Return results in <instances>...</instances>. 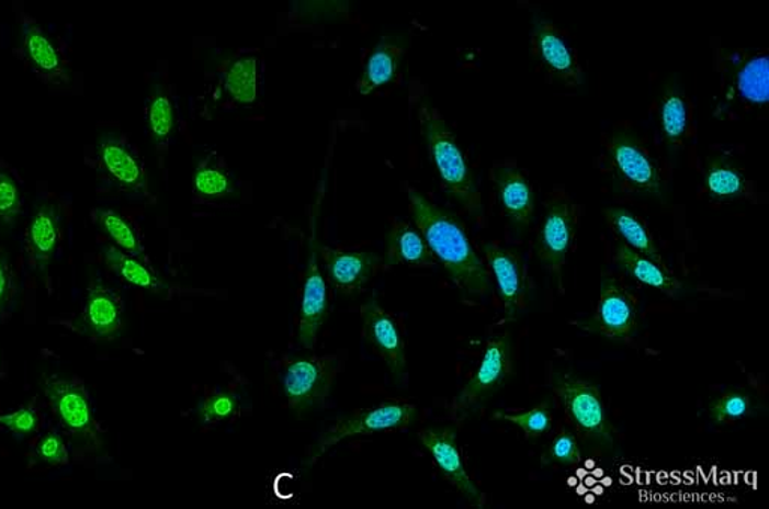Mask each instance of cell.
<instances>
[{
	"label": "cell",
	"instance_id": "1",
	"mask_svg": "<svg viewBox=\"0 0 769 509\" xmlns=\"http://www.w3.org/2000/svg\"><path fill=\"white\" fill-rule=\"evenodd\" d=\"M408 194L415 226L425 236L434 259L449 272L451 281L470 295H486L490 279L463 224L418 190L409 189Z\"/></svg>",
	"mask_w": 769,
	"mask_h": 509
},
{
	"label": "cell",
	"instance_id": "2",
	"mask_svg": "<svg viewBox=\"0 0 769 509\" xmlns=\"http://www.w3.org/2000/svg\"><path fill=\"white\" fill-rule=\"evenodd\" d=\"M419 121H421L422 136L429 148L431 161L441 178L443 190L470 214H483L482 194H479L477 181L467 165L465 155L460 149L453 129L427 105L419 112Z\"/></svg>",
	"mask_w": 769,
	"mask_h": 509
},
{
	"label": "cell",
	"instance_id": "3",
	"mask_svg": "<svg viewBox=\"0 0 769 509\" xmlns=\"http://www.w3.org/2000/svg\"><path fill=\"white\" fill-rule=\"evenodd\" d=\"M417 419V407L408 401L388 400L369 409L357 410L351 415L337 419L336 423L325 431L313 448L308 464L316 463L328 450L339 445L346 439L355 436H369L381 431L408 430Z\"/></svg>",
	"mask_w": 769,
	"mask_h": 509
},
{
	"label": "cell",
	"instance_id": "4",
	"mask_svg": "<svg viewBox=\"0 0 769 509\" xmlns=\"http://www.w3.org/2000/svg\"><path fill=\"white\" fill-rule=\"evenodd\" d=\"M336 357L301 358L289 364L283 376L284 397L292 410L308 414L324 406L339 374Z\"/></svg>",
	"mask_w": 769,
	"mask_h": 509
},
{
	"label": "cell",
	"instance_id": "5",
	"mask_svg": "<svg viewBox=\"0 0 769 509\" xmlns=\"http://www.w3.org/2000/svg\"><path fill=\"white\" fill-rule=\"evenodd\" d=\"M555 391L581 438L597 443H612V431L596 385L565 376L556 378Z\"/></svg>",
	"mask_w": 769,
	"mask_h": 509
},
{
	"label": "cell",
	"instance_id": "6",
	"mask_svg": "<svg viewBox=\"0 0 769 509\" xmlns=\"http://www.w3.org/2000/svg\"><path fill=\"white\" fill-rule=\"evenodd\" d=\"M43 391L64 429L88 446L100 448V430L83 386L68 378L44 376Z\"/></svg>",
	"mask_w": 769,
	"mask_h": 509
},
{
	"label": "cell",
	"instance_id": "7",
	"mask_svg": "<svg viewBox=\"0 0 769 509\" xmlns=\"http://www.w3.org/2000/svg\"><path fill=\"white\" fill-rule=\"evenodd\" d=\"M511 372V341L510 337L499 336L490 338L484 349L482 361L477 372L467 382L465 388L455 397L453 412L466 414L479 403L486 400L496 393L510 376Z\"/></svg>",
	"mask_w": 769,
	"mask_h": 509
},
{
	"label": "cell",
	"instance_id": "8",
	"mask_svg": "<svg viewBox=\"0 0 769 509\" xmlns=\"http://www.w3.org/2000/svg\"><path fill=\"white\" fill-rule=\"evenodd\" d=\"M609 158L620 177L641 193L661 197L660 169L643 148L638 138L629 132L612 134L609 142Z\"/></svg>",
	"mask_w": 769,
	"mask_h": 509
},
{
	"label": "cell",
	"instance_id": "9",
	"mask_svg": "<svg viewBox=\"0 0 769 509\" xmlns=\"http://www.w3.org/2000/svg\"><path fill=\"white\" fill-rule=\"evenodd\" d=\"M95 152L100 169L113 185L136 197H148V173L137 155L117 134H101L97 140Z\"/></svg>",
	"mask_w": 769,
	"mask_h": 509
},
{
	"label": "cell",
	"instance_id": "10",
	"mask_svg": "<svg viewBox=\"0 0 769 509\" xmlns=\"http://www.w3.org/2000/svg\"><path fill=\"white\" fill-rule=\"evenodd\" d=\"M419 442L429 451L438 470L445 476L451 486L475 507H484V495L467 475L465 463L460 454L457 434L451 429H425L418 433Z\"/></svg>",
	"mask_w": 769,
	"mask_h": 509
},
{
	"label": "cell",
	"instance_id": "11",
	"mask_svg": "<svg viewBox=\"0 0 769 509\" xmlns=\"http://www.w3.org/2000/svg\"><path fill=\"white\" fill-rule=\"evenodd\" d=\"M361 316L369 343L380 353L394 376L403 381L406 377L405 341L396 320L374 298L362 305Z\"/></svg>",
	"mask_w": 769,
	"mask_h": 509
},
{
	"label": "cell",
	"instance_id": "12",
	"mask_svg": "<svg viewBox=\"0 0 769 509\" xmlns=\"http://www.w3.org/2000/svg\"><path fill=\"white\" fill-rule=\"evenodd\" d=\"M637 319V301L632 293L614 280L601 287L598 299L596 325L598 331L613 341L632 338Z\"/></svg>",
	"mask_w": 769,
	"mask_h": 509
},
{
	"label": "cell",
	"instance_id": "13",
	"mask_svg": "<svg viewBox=\"0 0 769 509\" xmlns=\"http://www.w3.org/2000/svg\"><path fill=\"white\" fill-rule=\"evenodd\" d=\"M575 235V212L565 201L553 202L539 231V258L547 270L561 271Z\"/></svg>",
	"mask_w": 769,
	"mask_h": 509
},
{
	"label": "cell",
	"instance_id": "14",
	"mask_svg": "<svg viewBox=\"0 0 769 509\" xmlns=\"http://www.w3.org/2000/svg\"><path fill=\"white\" fill-rule=\"evenodd\" d=\"M328 307L327 283L319 270L316 242L313 240L299 312L298 340L305 349L315 348L317 336L328 316Z\"/></svg>",
	"mask_w": 769,
	"mask_h": 509
},
{
	"label": "cell",
	"instance_id": "15",
	"mask_svg": "<svg viewBox=\"0 0 769 509\" xmlns=\"http://www.w3.org/2000/svg\"><path fill=\"white\" fill-rule=\"evenodd\" d=\"M83 328L89 337L98 341L116 340L124 329V317L116 293L98 279L92 280L88 287Z\"/></svg>",
	"mask_w": 769,
	"mask_h": 509
},
{
	"label": "cell",
	"instance_id": "16",
	"mask_svg": "<svg viewBox=\"0 0 769 509\" xmlns=\"http://www.w3.org/2000/svg\"><path fill=\"white\" fill-rule=\"evenodd\" d=\"M534 41L541 63L551 71V75L569 87L581 84L584 75H581L579 59L564 35L552 23L536 20Z\"/></svg>",
	"mask_w": 769,
	"mask_h": 509
},
{
	"label": "cell",
	"instance_id": "17",
	"mask_svg": "<svg viewBox=\"0 0 769 509\" xmlns=\"http://www.w3.org/2000/svg\"><path fill=\"white\" fill-rule=\"evenodd\" d=\"M63 210L58 203L41 201L36 203L27 226V244L32 260L41 275H46L58 250L63 230Z\"/></svg>",
	"mask_w": 769,
	"mask_h": 509
},
{
	"label": "cell",
	"instance_id": "18",
	"mask_svg": "<svg viewBox=\"0 0 769 509\" xmlns=\"http://www.w3.org/2000/svg\"><path fill=\"white\" fill-rule=\"evenodd\" d=\"M484 252L488 262V268L495 276L496 286L507 316L516 319L522 312L524 303V275L520 259L514 252L498 246V244H486Z\"/></svg>",
	"mask_w": 769,
	"mask_h": 509
},
{
	"label": "cell",
	"instance_id": "19",
	"mask_svg": "<svg viewBox=\"0 0 769 509\" xmlns=\"http://www.w3.org/2000/svg\"><path fill=\"white\" fill-rule=\"evenodd\" d=\"M329 280L346 295H355L367 286L374 270L380 264V256L374 252L337 251L324 248L321 251Z\"/></svg>",
	"mask_w": 769,
	"mask_h": 509
},
{
	"label": "cell",
	"instance_id": "20",
	"mask_svg": "<svg viewBox=\"0 0 769 509\" xmlns=\"http://www.w3.org/2000/svg\"><path fill=\"white\" fill-rule=\"evenodd\" d=\"M23 52L32 68L59 84L71 83V71L55 41L39 24H22Z\"/></svg>",
	"mask_w": 769,
	"mask_h": 509
},
{
	"label": "cell",
	"instance_id": "21",
	"mask_svg": "<svg viewBox=\"0 0 769 509\" xmlns=\"http://www.w3.org/2000/svg\"><path fill=\"white\" fill-rule=\"evenodd\" d=\"M500 206L516 227H527L535 212L531 183L516 167H498L494 172Z\"/></svg>",
	"mask_w": 769,
	"mask_h": 509
},
{
	"label": "cell",
	"instance_id": "22",
	"mask_svg": "<svg viewBox=\"0 0 769 509\" xmlns=\"http://www.w3.org/2000/svg\"><path fill=\"white\" fill-rule=\"evenodd\" d=\"M385 263L388 267L431 268L437 264V259L417 227L394 219L386 238Z\"/></svg>",
	"mask_w": 769,
	"mask_h": 509
},
{
	"label": "cell",
	"instance_id": "23",
	"mask_svg": "<svg viewBox=\"0 0 769 509\" xmlns=\"http://www.w3.org/2000/svg\"><path fill=\"white\" fill-rule=\"evenodd\" d=\"M614 260H617L618 267L625 274L633 276L634 280L645 284V286L653 287L655 291L670 296L678 295V292L681 291L682 284L679 283V280L670 275L660 263L654 262V260L632 250L624 244L618 246L617 252H614Z\"/></svg>",
	"mask_w": 769,
	"mask_h": 509
},
{
	"label": "cell",
	"instance_id": "24",
	"mask_svg": "<svg viewBox=\"0 0 769 509\" xmlns=\"http://www.w3.org/2000/svg\"><path fill=\"white\" fill-rule=\"evenodd\" d=\"M405 48L394 41L384 39L370 53L364 71L358 80L357 91L361 95H370L396 79Z\"/></svg>",
	"mask_w": 769,
	"mask_h": 509
},
{
	"label": "cell",
	"instance_id": "25",
	"mask_svg": "<svg viewBox=\"0 0 769 509\" xmlns=\"http://www.w3.org/2000/svg\"><path fill=\"white\" fill-rule=\"evenodd\" d=\"M105 267L125 283L152 293H165L169 286L156 274L145 260L134 258L115 246L101 248Z\"/></svg>",
	"mask_w": 769,
	"mask_h": 509
},
{
	"label": "cell",
	"instance_id": "26",
	"mask_svg": "<svg viewBox=\"0 0 769 509\" xmlns=\"http://www.w3.org/2000/svg\"><path fill=\"white\" fill-rule=\"evenodd\" d=\"M606 218L614 234L624 240V246L661 264V255L655 247L653 236L636 214L625 207H609Z\"/></svg>",
	"mask_w": 769,
	"mask_h": 509
},
{
	"label": "cell",
	"instance_id": "27",
	"mask_svg": "<svg viewBox=\"0 0 769 509\" xmlns=\"http://www.w3.org/2000/svg\"><path fill=\"white\" fill-rule=\"evenodd\" d=\"M689 104L681 89L667 87L660 100V125L667 148L675 154L681 149L689 129Z\"/></svg>",
	"mask_w": 769,
	"mask_h": 509
},
{
	"label": "cell",
	"instance_id": "28",
	"mask_svg": "<svg viewBox=\"0 0 769 509\" xmlns=\"http://www.w3.org/2000/svg\"><path fill=\"white\" fill-rule=\"evenodd\" d=\"M708 193L719 201H735L746 193V178L724 155H711L705 166Z\"/></svg>",
	"mask_w": 769,
	"mask_h": 509
},
{
	"label": "cell",
	"instance_id": "29",
	"mask_svg": "<svg viewBox=\"0 0 769 509\" xmlns=\"http://www.w3.org/2000/svg\"><path fill=\"white\" fill-rule=\"evenodd\" d=\"M93 215H95L98 227L115 244V247L128 252L134 258L145 260V248L142 246L140 238H138L133 224L124 215L115 210H108V207H98Z\"/></svg>",
	"mask_w": 769,
	"mask_h": 509
},
{
	"label": "cell",
	"instance_id": "30",
	"mask_svg": "<svg viewBox=\"0 0 769 509\" xmlns=\"http://www.w3.org/2000/svg\"><path fill=\"white\" fill-rule=\"evenodd\" d=\"M736 89L748 103L765 105L769 100V60L756 55L740 65L736 72Z\"/></svg>",
	"mask_w": 769,
	"mask_h": 509
},
{
	"label": "cell",
	"instance_id": "31",
	"mask_svg": "<svg viewBox=\"0 0 769 509\" xmlns=\"http://www.w3.org/2000/svg\"><path fill=\"white\" fill-rule=\"evenodd\" d=\"M225 89L236 103H255L258 98V59L246 56L234 60L226 71Z\"/></svg>",
	"mask_w": 769,
	"mask_h": 509
},
{
	"label": "cell",
	"instance_id": "32",
	"mask_svg": "<svg viewBox=\"0 0 769 509\" xmlns=\"http://www.w3.org/2000/svg\"><path fill=\"white\" fill-rule=\"evenodd\" d=\"M146 120H148V128L154 145H166V142L172 136L174 112L172 101H170L165 87H161V84L154 87L152 92H150Z\"/></svg>",
	"mask_w": 769,
	"mask_h": 509
},
{
	"label": "cell",
	"instance_id": "33",
	"mask_svg": "<svg viewBox=\"0 0 769 509\" xmlns=\"http://www.w3.org/2000/svg\"><path fill=\"white\" fill-rule=\"evenodd\" d=\"M195 193L205 199L227 197L234 191V183L225 170L214 165H202L193 177Z\"/></svg>",
	"mask_w": 769,
	"mask_h": 509
},
{
	"label": "cell",
	"instance_id": "34",
	"mask_svg": "<svg viewBox=\"0 0 769 509\" xmlns=\"http://www.w3.org/2000/svg\"><path fill=\"white\" fill-rule=\"evenodd\" d=\"M494 418L519 427L527 438H540L552 429L551 410L545 406H535L522 414L496 412Z\"/></svg>",
	"mask_w": 769,
	"mask_h": 509
},
{
	"label": "cell",
	"instance_id": "35",
	"mask_svg": "<svg viewBox=\"0 0 769 509\" xmlns=\"http://www.w3.org/2000/svg\"><path fill=\"white\" fill-rule=\"evenodd\" d=\"M750 410V397L738 391H732L715 400L711 407V417L717 423H732L746 418Z\"/></svg>",
	"mask_w": 769,
	"mask_h": 509
},
{
	"label": "cell",
	"instance_id": "36",
	"mask_svg": "<svg viewBox=\"0 0 769 509\" xmlns=\"http://www.w3.org/2000/svg\"><path fill=\"white\" fill-rule=\"evenodd\" d=\"M236 412H238V397L231 393L210 395L197 407L199 418L206 426L227 421Z\"/></svg>",
	"mask_w": 769,
	"mask_h": 509
},
{
	"label": "cell",
	"instance_id": "37",
	"mask_svg": "<svg viewBox=\"0 0 769 509\" xmlns=\"http://www.w3.org/2000/svg\"><path fill=\"white\" fill-rule=\"evenodd\" d=\"M22 212V193L15 178L0 169V222L14 226Z\"/></svg>",
	"mask_w": 769,
	"mask_h": 509
},
{
	"label": "cell",
	"instance_id": "38",
	"mask_svg": "<svg viewBox=\"0 0 769 509\" xmlns=\"http://www.w3.org/2000/svg\"><path fill=\"white\" fill-rule=\"evenodd\" d=\"M549 457L553 462L564 464V466H580L584 463V454H581L579 443L576 436L569 431H561L553 439L551 448H549Z\"/></svg>",
	"mask_w": 769,
	"mask_h": 509
},
{
	"label": "cell",
	"instance_id": "39",
	"mask_svg": "<svg viewBox=\"0 0 769 509\" xmlns=\"http://www.w3.org/2000/svg\"><path fill=\"white\" fill-rule=\"evenodd\" d=\"M0 426L5 427L18 438L34 434L39 427V417L32 406H23L14 412L0 414Z\"/></svg>",
	"mask_w": 769,
	"mask_h": 509
},
{
	"label": "cell",
	"instance_id": "40",
	"mask_svg": "<svg viewBox=\"0 0 769 509\" xmlns=\"http://www.w3.org/2000/svg\"><path fill=\"white\" fill-rule=\"evenodd\" d=\"M35 452L36 457L48 466H65L69 463L68 448L56 431L44 434L36 443Z\"/></svg>",
	"mask_w": 769,
	"mask_h": 509
},
{
	"label": "cell",
	"instance_id": "41",
	"mask_svg": "<svg viewBox=\"0 0 769 509\" xmlns=\"http://www.w3.org/2000/svg\"><path fill=\"white\" fill-rule=\"evenodd\" d=\"M15 295V280L12 275L10 260L0 255V319L5 315Z\"/></svg>",
	"mask_w": 769,
	"mask_h": 509
}]
</instances>
